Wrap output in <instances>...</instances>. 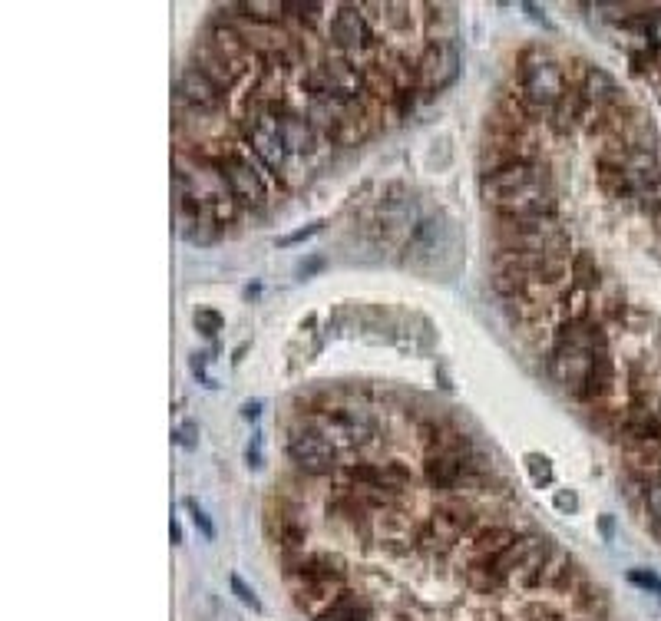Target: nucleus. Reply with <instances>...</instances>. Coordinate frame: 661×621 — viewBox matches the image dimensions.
Segmentation results:
<instances>
[{
	"instance_id": "f257e3e1",
	"label": "nucleus",
	"mask_w": 661,
	"mask_h": 621,
	"mask_svg": "<svg viewBox=\"0 0 661 621\" xmlns=\"http://www.w3.org/2000/svg\"><path fill=\"white\" fill-rule=\"evenodd\" d=\"M569 271V258L546 252H496L493 258V291L500 298H526L539 288H549Z\"/></svg>"
},
{
	"instance_id": "f03ea898",
	"label": "nucleus",
	"mask_w": 661,
	"mask_h": 621,
	"mask_svg": "<svg viewBox=\"0 0 661 621\" xmlns=\"http://www.w3.org/2000/svg\"><path fill=\"white\" fill-rule=\"evenodd\" d=\"M496 252H546L569 258V232L556 215H496L493 222Z\"/></svg>"
},
{
	"instance_id": "7ed1b4c3",
	"label": "nucleus",
	"mask_w": 661,
	"mask_h": 621,
	"mask_svg": "<svg viewBox=\"0 0 661 621\" xmlns=\"http://www.w3.org/2000/svg\"><path fill=\"white\" fill-rule=\"evenodd\" d=\"M212 162L222 169V176H225V182H229L235 202L242 205V209H262V205L268 202V185L262 179L265 166L258 159L252 162V156H245V152H238L232 146Z\"/></svg>"
},
{
	"instance_id": "20e7f679",
	"label": "nucleus",
	"mask_w": 661,
	"mask_h": 621,
	"mask_svg": "<svg viewBox=\"0 0 661 621\" xmlns=\"http://www.w3.org/2000/svg\"><path fill=\"white\" fill-rule=\"evenodd\" d=\"M331 47L357 57V53H374L381 50V40L371 30V20L364 14V4H341L334 7L331 17Z\"/></svg>"
},
{
	"instance_id": "39448f33",
	"label": "nucleus",
	"mask_w": 661,
	"mask_h": 621,
	"mask_svg": "<svg viewBox=\"0 0 661 621\" xmlns=\"http://www.w3.org/2000/svg\"><path fill=\"white\" fill-rule=\"evenodd\" d=\"M288 456H291V463L308 476H328L334 473V466H338L334 463L338 460V446L328 437H321L314 427H308L305 420L288 433Z\"/></svg>"
},
{
	"instance_id": "423d86ee",
	"label": "nucleus",
	"mask_w": 661,
	"mask_h": 621,
	"mask_svg": "<svg viewBox=\"0 0 661 621\" xmlns=\"http://www.w3.org/2000/svg\"><path fill=\"white\" fill-rule=\"evenodd\" d=\"M566 90H569L566 73H562L556 60L519 70V93H523V100L533 106V110H552V106L566 96Z\"/></svg>"
},
{
	"instance_id": "0eeeda50",
	"label": "nucleus",
	"mask_w": 661,
	"mask_h": 621,
	"mask_svg": "<svg viewBox=\"0 0 661 621\" xmlns=\"http://www.w3.org/2000/svg\"><path fill=\"white\" fill-rule=\"evenodd\" d=\"M476 162H480V176H493V172L516 166V162H536V146L526 136H503L483 129V143Z\"/></svg>"
},
{
	"instance_id": "6e6552de",
	"label": "nucleus",
	"mask_w": 661,
	"mask_h": 621,
	"mask_svg": "<svg viewBox=\"0 0 661 621\" xmlns=\"http://www.w3.org/2000/svg\"><path fill=\"white\" fill-rule=\"evenodd\" d=\"M470 473H473V446L470 450H427L424 456V476L430 489H437V493L460 489Z\"/></svg>"
},
{
	"instance_id": "1a4fd4ad",
	"label": "nucleus",
	"mask_w": 661,
	"mask_h": 621,
	"mask_svg": "<svg viewBox=\"0 0 661 621\" xmlns=\"http://www.w3.org/2000/svg\"><path fill=\"white\" fill-rule=\"evenodd\" d=\"M245 136H248V146L255 152V159L278 179V172L285 169V162L291 156L285 139H281V119L258 116L255 123H245Z\"/></svg>"
},
{
	"instance_id": "9d476101",
	"label": "nucleus",
	"mask_w": 661,
	"mask_h": 621,
	"mask_svg": "<svg viewBox=\"0 0 661 621\" xmlns=\"http://www.w3.org/2000/svg\"><path fill=\"white\" fill-rule=\"evenodd\" d=\"M473 522H476V512L467 503H443L430 512L424 542H430V546H437V549H450L467 536Z\"/></svg>"
},
{
	"instance_id": "9b49d317",
	"label": "nucleus",
	"mask_w": 661,
	"mask_h": 621,
	"mask_svg": "<svg viewBox=\"0 0 661 621\" xmlns=\"http://www.w3.org/2000/svg\"><path fill=\"white\" fill-rule=\"evenodd\" d=\"M592 361H595V354L585 351V347L556 344L552 347V357H549V370H552V377H556V384L579 400L585 377H589V370H592Z\"/></svg>"
},
{
	"instance_id": "f8f14e48",
	"label": "nucleus",
	"mask_w": 661,
	"mask_h": 621,
	"mask_svg": "<svg viewBox=\"0 0 661 621\" xmlns=\"http://www.w3.org/2000/svg\"><path fill=\"white\" fill-rule=\"evenodd\" d=\"M460 73V50L457 47H427L424 57L417 60V80L420 93H440L450 86Z\"/></svg>"
},
{
	"instance_id": "ddd939ff",
	"label": "nucleus",
	"mask_w": 661,
	"mask_h": 621,
	"mask_svg": "<svg viewBox=\"0 0 661 621\" xmlns=\"http://www.w3.org/2000/svg\"><path fill=\"white\" fill-rule=\"evenodd\" d=\"M176 96H182L189 106L202 113H222V106L229 103V93L222 86H215L209 76L202 70H195L192 63L179 70V80H176Z\"/></svg>"
},
{
	"instance_id": "4468645a",
	"label": "nucleus",
	"mask_w": 661,
	"mask_h": 621,
	"mask_svg": "<svg viewBox=\"0 0 661 621\" xmlns=\"http://www.w3.org/2000/svg\"><path fill=\"white\" fill-rule=\"evenodd\" d=\"M202 40H209L212 43V50L215 53H222L225 60L232 63V67L238 70V73H248V63H255L258 57H255V50L248 47L245 43V37L238 34V30L232 27V24H225V20H219V17H212L209 20V27H205V37Z\"/></svg>"
},
{
	"instance_id": "2eb2a0df",
	"label": "nucleus",
	"mask_w": 661,
	"mask_h": 621,
	"mask_svg": "<svg viewBox=\"0 0 661 621\" xmlns=\"http://www.w3.org/2000/svg\"><path fill=\"white\" fill-rule=\"evenodd\" d=\"M546 166H539L536 162H516V166H506L500 172H493V176H480V195L490 205L493 199H500V195H509L516 189H523V185L536 182L539 176H546Z\"/></svg>"
},
{
	"instance_id": "dca6fc26",
	"label": "nucleus",
	"mask_w": 661,
	"mask_h": 621,
	"mask_svg": "<svg viewBox=\"0 0 661 621\" xmlns=\"http://www.w3.org/2000/svg\"><path fill=\"white\" fill-rule=\"evenodd\" d=\"M189 63H192L195 70H202L205 76H209V80H212L215 86H222L225 93H232V90H235V83L242 80V73H238V70L232 67V63L222 57V53H215V50H212V43H209V40H202V37L192 43Z\"/></svg>"
},
{
	"instance_id": "f3484780",
	"label": "nucleus",
	"mask_w": 661,
	"mask_h": 621,
	"mask_svg": "<svg viewBox=\"0 0 661 621\" xmlns=\"http://www.w3.org/2000/svg\"><path fill=\"white\" fill-rule=\"evenodd\" d=\"M288 588H291V595H295L301 612L318 621L334 602H341V595L348 592V582H305V585H288Z\"/></svg>"
},
{
	"instance_id": "a211bd4d",
	"label": "nucleus",
	"mask_w": 661,
	"mask_h": 621,
	"mask_svg": "<svg viewBox=\"0 0 661 621\" xmlns=\"http://www.w3.org/2000/svg\"><path fill=\"white\" fill-rule=\"evenodd\" d=\"M549 116H552V129H556L559 136H569L572 129L582 123V119L592 116V103H589V96L582 93V86L569 83L566 96H562V100L552 106Z\"/></svg>"
},
{
	"instance_id": "6ab92c4d",
	"label": "nucleus",
	"mask_w": 661,
	"mask_h": 621,
	"mask_svg": "<svg viewBox=\"0 0 661 621\" xmlns=\"http://www.w3.org/2000/svg\"><path fill=\"white\" fill-rule=\"evenodd\" d=\"M281 139H285L291 156H308L314 143H318V129L311 126L305 110H288L281 116Z\"/></svg>"
},
{
	"instance_id": "aec40b11",
	"label": "nucleus",
	"mask_w": 661,
	"mask_h": 621,
	"mask_svg": "<svg viewBox=\"0 0 661 621\" xmlns=\"http://www.w3.org/2000/svg\"><path fill=\"white\" fill-rule=\"evenodd\" d=\"M612 387H615V364H612L609 351L595 354L592 370H589V377H585V387H582L579 400L589 403V407H599V403L612 394Z\"/></svg>"
},
{
	"instance_id": "412c9836",
	"label": "nucleus",
	"mask_w": 661,
	"mask_h": 621,
	"mask_svg": "<svg viewBox=\"0 0 661 621\" xmlns=\"http://www.w3.org/2000/svg\"><path fill=\"white\" fill-rule=\"evenodd\" d=\"M579 86H582V93L589 96V103L595 106V110H602V106H612V103H622V100H625V96L619 93V83H615L602 67H585Z\"/></svg>"
},
{
	"instance_id": "4be33fe9",
	"label": "nucleus",
	"mask_w": 661,
	"mask_h": 621,
	"mask_svg": "<svg viewBox=\"0 0 661 621\" xmlns=\"http://www.w3.org/2000/svg\"><path fill=\"white\" fill-rule=\"evenodd\" d=\"M516 539H519L516 529H509V526H490V529H483L480 536L470 542L473 559H496V555L506 552Z\"/></svg>"
},
{
	"instance_id": "5701e85b",
	"label": "nucleus",
	"mask_w": 661,
	"mask_h": 621,
	"mask_svg": "<svg viewBox=\"0 0 661 621\" xmlns=\"http://www.w3.org/2000/svg\"><path fill=\"white\" fill-rule=\"evenodd\" d=\"M569 271H572V285H576L579 291H585V294L602 285V268H599V261H595V255H589V252L572 255Z\"/></svg>"
},
{
	"instance_id": "b1692460",
	"label": "nucleus",
	"mask_w": 661,
	"mask_h": 621,
	"mask_svg": "<svg viewBox=\"0 0 661 621\" xmlns=\"http://www.w3.org/2000/svg\"><path fill=\"white\" fill-rule=\"evenodd\" d=\"M318 621H371V605H367L364 598L344 592L341 602H334Z\"/></svg>"
},
{
	"instance_id": "393cba45",
	"label": "nucleus",
	"mask_w": 661,
	"mask_h": 621,
	"mask_svg": "<svg viewBox=\"0 0 661 621\" xmlns=\"http://www.w3.org/2000/svg\"><path fill=\"white\" fill-rule=\"evenodd\" d=\"M238 7H242L245 17H252L265 27H281L288 20L285 17V0H242Z\"/></svg>"
},
{
	"instance_id": "a878e982",
	"label": "nucleus",
	"mask_w": 661,
	"mask_h": 621,
	"mask_svg": "<svg viewBox=\"0 0 661 621\" xmlns=\"http://www.w3.org/2000/svg\"><path fill=\"white\" fill-rule=\"evenodd\" d=\"M467 585L473 588V592L490 595V592H496V588H500V585H506V579L493 569V562L473 559V562H470V569H467Z\"/></svg>"
},
{
	"instance_id": "bb28decb",
	"label": "nucleus",
	"mask_w": 661,
	"mask_h": 621,
	"mask_svg": "<svg viewBox=\"0 0 661 621\" xmlns=\"http://www.w3.org/2000/svg\"><path fill=\"white\" fill-rule=\"evenodd\" d=\"M377 532H381L384 542H410V536H414V526H410L407 516L387 509L381 516V522H377Z\"/></svg>"
},
{
	"instance_id": "cd10ccee",
	"label": "nucleus",
	"mask_w": 661,
	"mask_h": 621,
	"mask_svg": "<svg viewBox=\"0 0 661 621\" xmlns=\"http://www.w3.org/2000/svg\"><path fill=\"white\" fill-rule=\"evenodd\" d=\"M381 473H384V489L390 496H404L407 489H410V470L404 463H384L381 466Z\"/></svg>"
},
{
	"instance_id": "c85d7f7f",
	"label": "nucleus",
	"mask_w": 661,
	"mask_h": 621,
	"mask_svg": "<svg viewBox=\"0 0 661 621\" xmlns=\"http://www.w3.org/2000/svg\"><path fill=\"white\" fill-rule=\"evenodd\" d=\"M192 321H195V328H199L205 337H215V334L222 331V324H225V318L215 308H199Z\"/></svg>"
},
{
	"instance_id": "c756f323",
	"label": "nucleus",
	"mask_w": 661,
	"mask_h": 621,
	"mask_svg": "<svg viewBox=\"0 0 661 621\" xmlns=\"http://www.w3.org/2000/svg\"><path fill=\"white\" fill-rule=\"evenodd\" d=\"M526 466H529V473H533V483H536V486H546L549 479H552V463L546 460V456L529 453V456H526Z\"/></svg>"
},
{
	"instance_id": "7c9ffc66",
	"label": "nucleus",
	"mask_w": 661,
	"mask_h": 621,
	"mask_svg": "<svg viewBox=\"0 0 661 621\" xmlns=\"http://www.w3.org/2000/svg\"><path fill=\"white\" fill-rule=\"evenodd\" d=\"M186 509H189V516H192V522H195V529H199L205 539H215V526H212L209 512H205L199 503H195V499H186Z\"/></svg>"
},
{
	"instance_id": "2f4dec72",
	"label": "nucleus",
	"mask_w": 661,
	"mask_h": 621,
	"mask_svg": "<svg viewBox=\"0 0 661 621\" xmlns=\"http://www.w3.org/2000/svg\"><path fill=\"white\" fill-rule=\"evenodd\" d=\"M645 509L652 512L655 522H661V476L645 486Z\"/></svg>"
},
{
	"instance_id": "473e14b6",
	"label": "nucleus",
	"mask_w": 661,
	"mask_h": 621,
	"mask_svg": "<svg viewBox=\"0 0 661 621\" xmlns=\"http://www.w3.org/2000/svg\"><path fill=\"white\" fill-rule=\"evenodd\" d=\"M176 443L182 446V450H195V446H199V423H192V420L182 423V427L176 430Z\"/></svg>"
},
{
	"instance_id": "72a5a7b5",
	"label": "nucleus",
	"mask_w": 661,
	"mask_h": 621,
	"mask_svg": "<svg viewBox=\"0 0 661 621\" xmlns=\"http://www.w3.org/2000/svg\"><path fill=\"white\" fill-rule=\"evenodd\" d=\"M645 40H648V47H655V50H661V10H655L652 17H645Z\"/></svg>"
},
{
	"instance_id": "f704fd0d",
	"label": "nucleus",
	"mask_w": 661,
	"mask_h": 621,
	"mask_svg": "<svg viewBox=\"0 0 661 621\" xmlns=\"http://www.w3.org/2000/svg\"><path fill=\"white\" fill-rule=\"evenodd\" d=\"M232 592L238 595V602L248 605V608H255V612H258V608H262V602H258V595H255L252 588H248L242 579H238V575H232Z\"/></svg>"
},
{
	"instance_id": "c9c22d12",
	"label": "nucleus",
	"mask_w": 661,
	"mask_h": 621,
	"mask_svg": "<svg viewBox=\"0 0 661 621\" xmlns=\"http://www.w3.org/2000/svg\"><path fill=\"white\" fill-rule=\"evenodd\" d=\"M318 232H321V222H311V225H305V228H298V232H291V235H285V238H278V245H281V248L298 245V242H305V238L318 235Z\"/></svg>"
},
{
	"instance_id": "e433bc0d",
	"label": "nucleus",
	"mask_w": 661,
	"mask_h": 621,
	"mask_svg": "<svg viewBox=\"0 0 661 621\" xmlns=\"http://www.w3.org/2000/svg\"><path fill=\"white\" fill-rule=\"evenodd\" d=\"M552 503H556L559 512H576L579 509V499H576L572 489H556V499H552Z\"/></svg>"
},
{
	"instance_id": "4c0bfd02",
	"label": "nucleus",
	"mask_w": 661,
	"mask_h": 621,
	"mask_svg": "<svg viewBox=\"0 0 661 621\" xmlns=\"http://www.w3.org/2000/svg\"><path fill=\"white\" fill-rule=\"evenodd\" d=\"M628 579H632L635 585L648 588V592H658V595H661V579H658V575H652V572H638V569H635L632 575H628Z\"/></svg>"
},
{
	"instance_id": "58836bf2",
	"label": "nucleus",
	"mask_w": 661,
	"mask_h": 621,
	"mask_svg": "<svg viewBox=\"0 0 661 621\" xmlns=\"http://www.w3.org/2000/svg\"><path fill=\"white\" fill-rule=\"evenodd\" d=\"M245 460H248V466H262V440H255L252 446H248Z\"/></svg>"
},
{
	"instance_id": "ea45409f",
	"label": "nucleus",
	"mask_w": 661,
	"mask_h": 621,
	"mask_svg": "<svg viewBox=\"0 0 661 621\" xmlns=\"http://www.w3.org/2000/svg\"><path fill=\"white\" fill-rule=\"evenodd\" d=\"M321 268H324V258H311V261H305V265L298 268V275H301V278H311L314 271H321Z\"/></svg>"
},
{
	"instance_id": "a19ab883",
	"label": "nucleus",
	"mask_w": 661,
	"mask_h": 621,
	"mask_svg": "<svg viewBox=\"0 0 661 621\" xmlns=\"http://www.w3.org/2000/svg\"><path fill=\"white\" fill-rule=\"evenodd\" d=\"M258 413H262V403H258V400H248L245 407H242V417H245V420H258Z\"/></svg>"
},
{
	"instance_id": "79ce46f5",
	"label": "nucleus",
	"mask_w": 661,
	"mask_h": 621,
	"mask_svg": "<svg viewBox=\"0 0 661 621\" xmlns=\"http://www.w3.org/2000/svg\"><path fill=\"white\" fill-rule=\"evenodd\" d=\"M182 539V529H179V522H172V542H179Z\"/></svg>"
},
{
	"instance_id": "37998d69",
	"label": "nucleus",
	"mask_w": 661,
	"mask_h": 621,
	"mask_svg": "<svg viewBox=\"0 0 661 621\" xmlns=\"http://www.w3.org/2000/svg\"><path fill=\"white\" fill-rule=\"evenodd\" d=\"M394 621H417V618H410V615H400V618H394Z\"/></svg>"
}]
</instances>
